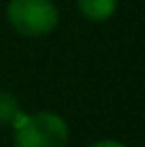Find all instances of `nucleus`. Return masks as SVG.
Wrapping results in <instances>:
<instances>
[{"label":"nucleus","instance_id":"1","mask_svg":"<svg viewBox=\"0 0 145 147\" xmlns=\"http://www.w3.org/2000/svg\"><path fill=\"white\" fill-rule=\"evenodd\" d=\"M68 139L66 121L52 111L20 113L14 121V147H66Z\"/></svg>","mask_w":145,"mask_h":147},{"label":"nucleus","instance_id":"2","mask_svg":"<svg viewBox=\"0 0 145 147\" xmlns=\"http://www.w3.org/2000/svg\"><path fill=\"white\" fill-rule=\"evenodd\" d=\"M8 22L26 38L50 34L58 24V8L52 0H10Z\"/></svg>","mask_w":145,"mask_h":147},{"label":"nucleus","instance_id":"3","mask_svg":"<svg viewBox=\"0 0 145 147\" xmlns=\"http://www.w3.org/2000/svg\"><path fill=\"white\" fill-rule=\"evenodd\" d=\"M115 6H117V0H78L80 12L94 22L107 20L115 12Z\"/></svg>","mask_w":145,"mask_h":147},{"label":"nucleus","instance_id":"4","mask_svg":"<svg viewBox=\"0 0 145 147\" xmlns=\"http://www.w3.org/2000/svg\"><path fill=\"white\" fill-rule=\"evenodd\" d=\"M20 105L16 98L10 92H2L0 90V125H14V121L20 117Z\"/></svg>","mask_w":145,"mask_h":147},{"label":"nucleus","instance_id":"5","mask_svg":"<svg viewBox=\"0 0 145 147\" xmlns=\"http://www.w3.org/2000/svg\"><path fill=\"white\" fill-rule=\"evenodd\" d=\"M90 147H125L123 143H119V141H111V139H105V141H97V143H94V145Z\"/></svg>","mask_w":145,"mask_h":147}]
</instances>
